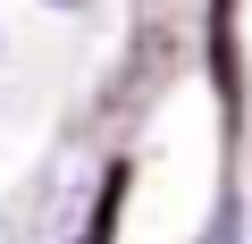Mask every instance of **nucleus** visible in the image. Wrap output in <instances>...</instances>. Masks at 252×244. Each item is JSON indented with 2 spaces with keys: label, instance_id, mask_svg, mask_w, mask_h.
Returning a JSON list of instances; mask_svg holds the SVG:
<instances>
[{
  "label": "nucleus",
  "instance_id": "f257e3e1",
  "mask_svg": "<svg viewBox=\"0 0 252 244\" xmlns=\"http://www.w3.org/2000/svg\"><path fill=\"white\" fill-rule=\"evenodd\" d=\"M118 194H126V177H109V185H101V210H93V227H84L76 244H109V227H118Z\"/></svg>",
  "mask_w": 252,
  "mask_h": 244
},
{
  "label": "nucleus",
  "instance_id": "f03ea898",
  "mask_svg": "<svg viewBox=\"0 0 252 244\" xmlns=\"http://www.w3.org/2000/svg\"><path fill=\"white\" fill-rule=\"evenodd\" d=\"M0 244H17V227H9V219H0Z\"/></svg>",
  "mask_w": 252,
  "mask_h": 244
}]
</instances>
